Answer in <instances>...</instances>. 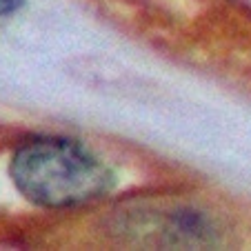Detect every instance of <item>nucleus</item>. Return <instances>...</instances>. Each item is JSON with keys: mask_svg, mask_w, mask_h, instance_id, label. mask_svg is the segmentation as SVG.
I'll return each instance as SVG.
<instances>
[{"mask_svg": "<svg viewBox=\"0 0 251 251\" xmlns=\"http://www.w3.org/2000/svg\"><path fill=\"white\" fill-rule=\"evenodd\" d=\"M16 189L40 207H74L102 198L114 176L94 153L67 138H33L11 158Z\"/></svg>", "mask_w": 251, "mask_h": 251, "instance_id": "obj_1", "label": "nucleus"}, {"mask_svg": "<svg viewBox=\"0 0 251 251\" xmlns=\"http://www.w3.org/2000/svg\"><path fill=\"white\" fill-rule=\"evenodd\" d=\"M18 5H20V0H0V16L14 11Z\"/></svg>", "mask_w": 251, "mask_h": 251, "instance_id": "obj_2", "label": "nucleus"}]
</instances>
